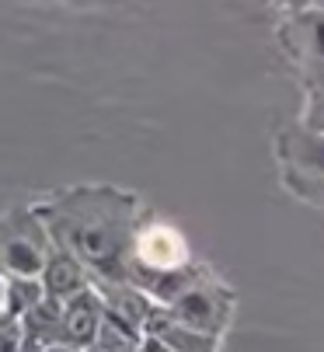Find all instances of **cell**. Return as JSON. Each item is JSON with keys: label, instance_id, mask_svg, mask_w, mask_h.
<instances>
[{"label": "cell", "instance_id": "6da1fadb", "mask_svg": "<svg viewBox=\"0 0 324 352\" xmlns=\"http://www.w3.org/2000/svg\"><path fill=\"white\" fill-rule=\"evenodd\" d=\"M32 206L52 244L70 251L91 272V283H126L133 234L140 223L136 192L116 185H74Z\"/></svg>", "mask_w": 324, "mask_h": 352}, {"label": "cell", "instance_id": "4fadbf2b", "mask_svg": "<svg viewBox=\"0 0 324 352\" xmlns=\"http://www.w3.org/2000/svg\"><path fill=\"white\" fill-rule=\"evenodd\" d=\"M0 352H21V318L0 307Z\"/></svg>", "mask_w": 324, "mask_h": 352}, {"label": "cell", "instance_id": "7c38bea8", "mask_svg": "<svg viewBox=\"0 0 324 352\" xmlns=\"http://www.w3.org/2000/svg\"><path fill=\"white\" fill-rule=\"evenodd\" d=\"M300 122L314 133H324V74L310 77V84H307V105H303Z\"/></svg>", "mask_w": 324, "mask_h": 352}, {"label": "cell", "instance_id": "8992f818", "mask_svg": "<svg viewBox=\"0 0 324 352\" xmlns=\"http://www.w3.org/2000/svg\"><path fill=\"white\" fill-rule=\"evenodd\" d=\"M60 342H63V304L42 296L35 307L21 314V352H42Z\"/></svg>", "mask_w": 324, "mask_h": 352}, {"label": "cell", "instance_id": "ba28073f", "mask_svg": "<svg viewBox=\"0 0 324 352\" xmlns=\"http://www.w3.org/2000/svg\"><path fill=\"white\" fill-rule=\"evenodd\" d=\"M39 283H42V293L49 300H70L74 293H80L84 286H91V272L70 255L63 248H52V255L45 258L42 272H39Z\"/></svg>", "mask_w": 324, "mask_h": 352}, {"label": "cell", "instance_id": "52a82bcc", "mask_svg": "<svg viewBox=\"0 0 324 352\" xmlns=\"http://www.w3.org/2000/svg\"><path fill=\"white\" fill-rule=\"evenodd\" d=\"M143 331L150 338H157V342H164L171 352H216V349H220V338H216V335H206V331H195V328L182 324L160 304L153 307V314L143 324Z\"/></svg>", "mask_w": 324, "mask_h": 352}, {"label": "cell", "instance_id": "9a60e30c", "mask_svg": "<svg viewBox=\"0 0 324 352\" xmlns=\"http://www.w3.org/2000/svg\"><path fill=\"white\" fill-rule=\"evenodd\" d=\"M42 352H77V349H70V345L60 342V345H49V349H42Z\"/></svg>", "mask_w": 324, "mask_h": 352}, {"label": "cell", "instance_id": "e0dca14e", "mask_svg": "<svg viewBox=\"0 0 324 352\" xmlns=\"http://www.w3.org/2000/svg\"><path fill=\"white\" fill-rule=\"evenodd\" d=\"M314 8H317V11H324V0H314Z\"/></svg>", "mask_w": 324, "mask_h": 352}, {"label": "cell", "instance_id": "2e32d148", "mask_svg": "<svg viewBox=\"0 0 324 352\" xmlns=\"http://www.w3.org/2000/svg\"><path fill=\"white\" fill-rule=\"evenodd\" d=\"M4 289H8V276H0V307H4Z\"/></svg>", "mask_w": 324, "mask_h": 352}, {"label": "cell", "instance_id": "277c9868", "mask_svg": "<svg viewBox=\"0 0 324 352\" xmlns=\"http://www.w3.org/2000/svg\"><path fill=\"white\" fill-rule=\"evenodd\" d=\"M160 307H164L171 318H178L182 324L195 328V331L224 338V331L234 318V289L202 265L168 304H160Z\"/></svg>", "mask_w": 324, "mask_h": 352}, {"label": "cell", "instance_id": "3957f363", "mask_svg": "<svg viewBox=\"0 0 324 352\" xmlns=\"http://www.w3.org/2000/svg\"><path fill=\"white\" fill-rule=\"evenodd\" d=\"M52 248L56 244L35 206L0 210V276H39Z\"/></svg>", "mask_w": 324, "mask_h": 352}, {"label": "cell", "instance_id": "30bf717a", "mask_svg": "<svg viewBox=\"0 0 324 352\" xmlns=\"http://www.w3.org/2000/svg\"><path fill=\"white\" fill-rule=\"evenodd\" d=\"M143 345V328L129 324L126 318L112 314L105 307V318L98 324V335H94V352H140Z\"/></svg>", "mask_w": 324, "mask_h": 352}, {"label": "cell", "instance_id": "5b68a950", "mask_svg": "<svg viewBox=\"0 0 324 352\" xmlns=\"http://www.w3.org/2000/svg\"><path fill=\"white\" fill-rule=\"evenodd\" d=\"M101 318H105V296L91 283L70 300H63V342L70 349H91Z\"/></svg>", "mask_w": 324, "mask_h": 352}, {"label": "cell", "instance_id": "7a4b0ae2", "mask_svg": "<svg viewBox=\"0 0 324 352\" xmlns=\"http://www.w3.org/2000/svg\"><path fill=\"white\" fill-rule=\"evenodd\" d=\"M276 161L283 185L310 206H324V133L307 129L303 122L279 129Z\"/></svg>", "mask_w": 324, "mask_h": 352}, {"label": "cell", "instance_id": "9c48e42d", "mask_svg": "<svg viewBox=\"0 0 324 352\" xmlns=\"http://www.w3.org/2000/svg\"><path fill=\"white\" fill-rule=\"evenodd\" d=\"M98 289H101V296H105V307L112 311V314H119V318H126L129 324H136V328H143L147 321H150V314H153V300L140 289V286H133V283H94Z\"/></svg>", "mask_w": 324, "mask_h": 352}, {"label": "cell", "instance_id": "5bb4252c", "mask_svg": "<svg viewBox=\"0 0 324 352\" xmlns=\"http://www.w3.org/2000/svg\"><path fill=\"white\" fill-rule=\"evenodd\" d=\"M140 352H171L164 342H157V338H150L147 331H143V345H140Z\"/></svg>", "mask_w": 324, "mask_h": 352}, {"label": "cell", "instance_id": "8fae6325", "mask_svg": "<svg viewBox=\"0 0 324 352\" xmlns=\"http://www.w3.org/2000/svg\"><path fill=\"white\" fill-rule=\"evenodd\" d=\"M42 283L39 276H8V289H4V311L11 314H25L28 307H35L39 300H42Z\"/></svg>", "mask_w": 324, "mask_h": 352}]
</instances>
